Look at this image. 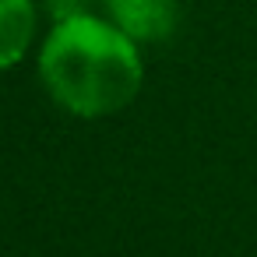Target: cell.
<instances>
[{
    "instance_id": "obj_1",
    "label": "cell",
    "mask_w": 257,
    "mask_h": 257,
    "mask_svg": "<svg viewBox=\"0 0 257 257\" xmlns=\"http://www.w3.org/2000/svg\"><path fill=\"white\" fill-rule=\"evenodd\" d=\"M39 78L50 99L81 120L127 109L145 81L138 43L109 18L74 11L57 18L39 50Z\"/></svg>"
},
{
    "instance_id": "obj_2",
    "label": "cell",
    "mask_w": 257,
    "mask_h": 257,
    "mask_svg": "<svg viewBox=\"0 0 257 257\" xmlns=\"http://www.w3.org/2000/svg\"><path fill=\"white\" fill-rule=\"evenodd\" d=\"M134 43H162L176 29V0H102Z\"/></svg>"
},
{
    "instance_id": "obj_3",
    "label": "cell",
    "mask_w": 257,
    "mask_h": 257,
    "mask_svg": "<svg viewBox=\"0 0 257 257\" xmlns=\"http://www.w3.org/2000/svg\"><path fill=\"white\" fill-rule=\"evenodd\" d=\"M36 36V4L32 0H0V71L15 67Z\"/></svg>"
}]
</instances>
